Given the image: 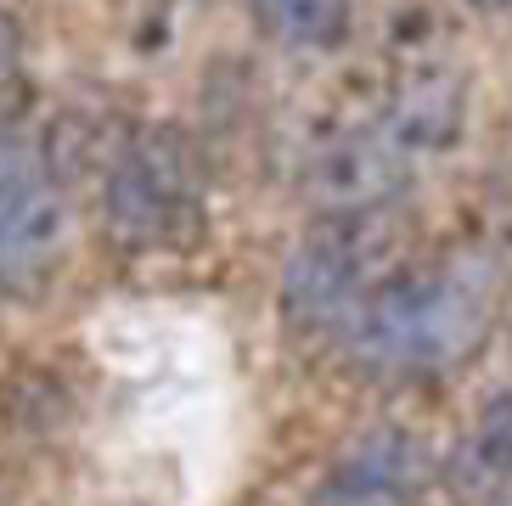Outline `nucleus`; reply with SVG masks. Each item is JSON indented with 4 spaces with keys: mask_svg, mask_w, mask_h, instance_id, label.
I'll return each instance as SVG.
<instances>
[{
    "mask_svg": "<svg viewBox=\"0 0 512 506\" xmlns=\"http://www.w3.org/2000/svg\"><path fill=\"white\" fill-rule=\"evenodd\" d=\"M467 6H473V12H484V17H490V12H507L512 0H467Z\"/></svg>",
    "mask_w": 512,
    "mask_h": 506,
    "instance_id": "nucleus-9",
    "label": "nucleus"
},
{
    "mask_svg": "<svg viewBox=\"0 0 512 506\" xmlns=\"http://www.w3.org/2000/svg\"><path fill=\"white\" fill-rule=\"evenodd\" d=\"M377 242L361 214L327 220L293 248L282 270V315L293 332H338L377 287Z\"/></svg>",
    "mask_w": 512,
    "mask_h": 506,
    "instance_id": "nucleus-3",
    "label": "nucleus"
},
{
    "mask_svg": "<svg viewBox=\"0 0 512 506\" xmlns=\"http://www.w3.org/2000/svg\"><path fill=\"white\" fill-rule=\"evenodd\" d=\"M501 298H507V265L484 242H467L434 265L377 282L338 332L366 377L417 383L456 372L490 338Z\"/></svg>",
    "mask_w": 512,
    "mask_h": 506,
    "instance_id": "nucleus-1",
    "label": "nucleus"
},
{
    "mask_svg": "<svg viewBox=\"0 0 512 506\" xmlns=\"http://www.w3.org/2000/svg\"><path fill=\"white\" fill-rule=\"evenodd\" d=\"M428 473V445L400 422H383L327 467L316 506H411L428 490Z\"/></svg>",
    "mask_w": 512,
    "mask_h": 506,
    "instance_id": "nucleus-5",
    "label": "nucleus"
},
{
    "mask_svg": "<svg viewBox=\"0 0 512 506\" xmlns=\"http://www.w3.org/2000/svg\"><path fill=\"white\" fill-rule=\"evenodd\" d=\"M62 237V186L34 141L0 135V293L51 265Z\"/></svg>",
    "mask_w": 512,
    "mask_h": 506,
    "instance_id": "nucleus-4",
    "label": "nucleus"
},
{
    "mask_svg": "<svg viewBox=\"0 0 512 506\" xmlns=\"http://www.w3.org/2000/svg\"><path fill=\"white\" fill-rule=\"evenodd\" d=\"M102 220L130 253L186 248L203 231V158L175 124L124 135L102 180Z\"/></svg>",
    "mask_w": 512,
    "mask_h": 506,
    "instance_id": "nucleus-2",
    "label": "nucleus"
},
{
    "mask_svg": "<svg viewBox=\"0 0 512 506\" xmlns=\"http://www.w3.org/2000/svg\"><path fill=\"white\" fill-rule=\"evenodd\" d=\"M23 74V29H17V17L0 6V96L17 85Z\"/></svg>",
    "mask_w": 512,
    "mask_h": 506,
    "instance_id": "nucleus-8",
    "label": "nucleus"
},
{
    "mask_svg": "<svg viewBox=\"0 0 512 506\" xmlns=\"http://www.w3.org/2000/svg\"><path fill=\"white\" fill-rule=\"evenodd\" d=\"M451 490L467 506H512V383L479 411L451 456Z\"/></svg>",
    "mask_w": 512,
    "mask_h": 506,
    "instance_id": "nucleus-6",
    "label": "nucleus"
},
{
    "mask_svg": "<svg viewBox=\"0 0 512 506\" xmlns=\"http://www.w3.org/2000/svg\"><path fill=\"white\" fill-rule=\"evenodd\" d=\"M259 23L287 51H332L355 23V0H259Z\"/></svg>",
    "mask_w": 512,
    "mask_h": 506,
    "instance_id": "nucleus-7",
    "label": "nucleus"
}]
</instances>
